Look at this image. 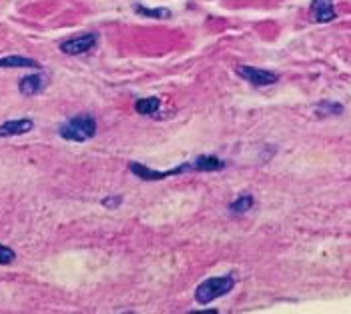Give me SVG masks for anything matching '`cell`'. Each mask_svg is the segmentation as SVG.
<instances>
[{
	"label": "cell",
	"instance_id": "12",
	"mask_svg": "<svg viewBox=\"0 0 351 314\" xmlns=\"http://www.w3.org/2000/svg\"><path fill=\"white\" fill-rule=\"evenodd\" d=\"M251 206H253V198L249 194H243V196H239L233 204H231V210H235V212H245V210H249Z\"/></svg>",
	"mask_w": 351,
	"mask_h": 314
},
{
	"label": "cell",
	"instance_id": "14",
	"mask_svg": "<svg viewBox=\"0 0 351 314\" xmlns=\"http://www.w3.org/2000/svg\"><path fill=\"white\" fill-rule=\"evenodd\" d=\"M12 260H14V252L8 246L0 244V264H10Z\"/></svg>",
	"mask_w": 351,
	"mask_h": 314
},
{
	"label": "cell",
	"instance_id": "6",
	"mask_svg": "<svg viewBox=\"0 0 351 314\" xmlns=\"http://www.w3.org/2000/svg\"><path fill=\"white\" fill-rule=\"evenodd\" d=\"M32 120L22 118V120H8L4 124H0V136H18V134H26L32 130Z\"/></svg>",
	"mask_w": 351,
	"mask_h": 314
},
{
	"label": "cell",
	"instance_id": "13",
	"mask_svg": "<svg viewBox=\"0 0 351 314\" xmlns=\"http://www.w3.org/2000/svg\"><path fill=\"white\" fill-rule=\"evenodd\" d=\"M141 14H147V16H157V18H165V16H169L171 12L169 10H165V8H159V10H149V8H137Z\"/></svg>",
	"mask_w": 351,
	"mask_h": 314
},
{
	"label": "cell",
	"instance_id": "11",
	"mask_svg": "<svg viewBox=\"0 0 351 314\" xmlns=\"http://www.w3.org/2000/svg\"><path fill=\"white\" fill-rule=\"evenodd\" d=\"M159 106H161V100L155 98V96H151V98H141V100H137V102H135V110H137L139 114L147 116V114H155V112L159 110Z\"/></svg>",
	"mask_w": 351,
	"mask_h": 314
},
{
	"label": "cell",
	"instance_id": "7",
	"mask_svg": "<svg viewBox=\"0 0 351 314\" xmlns=\"http://www.w3.org/2000/svg\"><path fill=\"white\" fill-rule=\"evenodd\" d=\"M313 16L317 22H329L335 18V10H333V0H313L311 4Z\"/></svg>",
	"mask_w": 351,
	"mask_h": 314
},
{
	"label": "cell",
	"instance_id": "2",
	"mask_svg": "<svg viewBox=\"0 0 351 314\" xmlns=\"http://www.w3.org/2000/svg\"><path fill=\"white\" fill-rule=\"evenodd\" d=\"M95 132H97V122L91 116H84V114L74 116L64 126H60V136L66 138V140H76V142L93 138Z\"/></svg>",
	"mask_w": 351,
	"mask_h": 314
},
{
	"label": "cell",
	"instance_id": "4",
	"mask_svg": "<svg viewBox=\"0 0 351 314\" xmlns=\"http://www.w3.org/2000/svg\"><path fill=\"white\" fill-rule=\"evenodd\" d=\"M128 170L135 172V174H137L139 178H143V180H163V178H167V176H171V174H179V172L191 170V164L177 166V168L169 170V172H157V170L147 168V166H143V164H139V162H130V164H128Z\"/></svg>",
	"mask_w": 351,
	"mask_h": 314
},
{
	"label": "cell",
	"instance_id": "3",
	"mask_svg": "<svg viewBox=\"0 0 351 314\" xmlns=\"http://www.w3.org/2000/svg\"><path fill=\"white\" fill-rule=\"evenodd\" d=\"M237 74L255 86H271L277 82V74L271 70H261L255 66H237Z\"/></svg>",
	"mask_w": 351,
	"mask_h": 314
},
{
	"label": "cell",
	"instance_id": "5",
	"mask_svg": "<svg viewBox=\"0 0 351 314\" xmlns=\"http://www.w3.org/2000/svg\"><path fill=\"white\" fill-rule=\"evenodd\" d=\"M97 44V34H80L76 38H70L60 44V50L64 54H82L89 53Z\"/></svg>",
	"mask_w": 351,
	"mask_h": 314
},
{
	"label": "cell",
	"instance_id": "10",
	"mask_svg": "<svg viewBox=\"0 0 351 314\" xmlns=\"http://www.w3.org/2000/svg\"><path fill=\"white\" fill-rule=\"evenodd\" d=\"M225 166L223 160L213 156H201L193 162V170H221Z\"/></svg>",
	"mask_w": 351,
	"mask_h": 314
},
{
	"label": "cell",
	"instance_id": "9",
	"mask_svg": "<svg viewBox=\"0 0 351 314\" xmlns=\"http://www.w3.org/2000/svg\"><path fill=\"white\" fill-rule=\"evenodd\" d=\"M18 88H20V92H22L24 96H32V94L40 92V88H42V78L36 76V74H34V76H26V78L20 80Z\"/></svg>",
	"mask_w": 351,
	"mask_h": 314
},
{
	"label": "cell",
	"instance_id": "1",
	"mask_svg": "<svg viewBox=\"0 0 351 314\" xmlns=\"http://www.w3.org/2000/svg\"><path fill=\"white\" fill-rule=\"evenodd\" d=\"M235 286L233 276H217V278H207L205 282H201L195 290V298L199 304H209L221 296H225L231 288Z\"/></svg>",
	"mask_w": 351,
	"mask_h": 314
},
{
	"label": "cell",
	"instance_id": "8",
	"mask_svg": "<svg viewBox=\"0 0 351 314\" xmlns=\"http://www.w3.org/2000/svg\"><path fill=\"white\" fill-rule=\"evenodd\" d=\"M40 64L36 60L24 58V56H6L0 58V68H38Z\"/></svg>",
	"mask_w": 351,
	"mask_h": 314
}]
</instances>
